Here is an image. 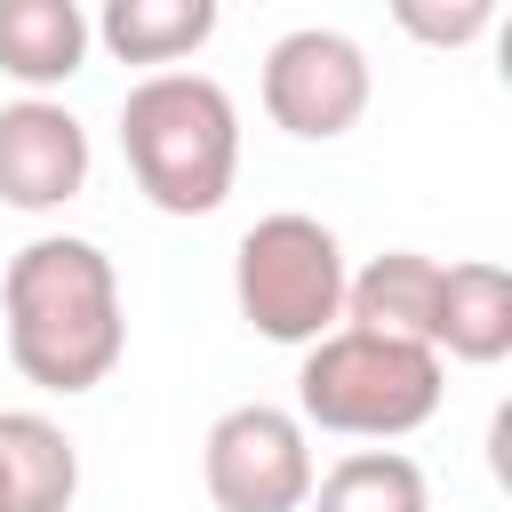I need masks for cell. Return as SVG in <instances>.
I'll return each instance as SVG.
<instances>
[{"label": "cell", "mask_w": 512, "mask_h": 512, "mask_svg": "<svg viewBox=\"0 0 512 512\" xmlns=\"http://www.w3.org/2000/svg\"><path fill=\"white\" fill-rule=\"evenodd\" d=\"M0 328L8 360L24 384L80 400L96 392L120 352H128V312H120V272L96 240L80 232H40L0 264Z\"/></svg>", "instance_id": "obj_1"}, {"label": "cell", "mask_w": 512, "mask_h": 512, "mask_svg": "<svg viewBox=\"0 0 512 512\" xmlns=\"http://www.w3.org/2000/svg\"><path fill=\"white\" fill-rule=\"evenodd\" d=\"M120 160L160 216H216L240 176V112L208 72H144L120 96Z\"/></svg>", "instance_id": "obj_2"}, {"label": "cell", "mask_w": 512, "mask_h": 512, "mask_svg": "<svg viewBox=\"0 0 512 512\" xmlns=\"http://www.w3.org/2000/svg\"><path fill=\"white\" fill-rule=\"evenodd\" d=\"M448 368L424 344L400 336H368V328H328L320 344H304L296 368V424L312 432H344V440H408L440 416Z\"/></svg>", "instance_id": "obj_3"}, {"label": "cell", "mask_w": 512, "mask_h": 512, "mask_svg": "<svg viewBox=\"0 0 512 512\" xmlns=\"http://www.w3.org/2000/svg\"><path fill=\"white\" fill-rule=\"evenodd\" d=\"M344 240L304 216V208H272L240 232L232 248V304L264 344H320L328 328H344Z\"/></svg>", "instance_id": "obj_4"}, {"label": "cell", "mask_w": 512, "mask_h": 512, "mask_svg": "<svg viewBox=\"0 0 512 512\" xmlns=\"http://www.w3.org/2000/svg\"><path fill=\"white\" fill-rule=\"evenodd\" d=\"M200 480L216 512H304L312 496V432L296 424V408L272 400H240L208 424L200 440Z\"/></svg>", "instance_id": "obj_5"}, {"label": "cell", "mask_w": 512, "mask_h": 512, "mask_svg": "<svg viewBox=\"0 0 512 512\" xmlns=\"http://www.w3.org/2000/svg\"><path fill=\"white\" fill-rule=\"evenodd\" d=\"M368 88H376L368 48L352 32H336V24H296V32H280L264 48V112L296 144L352 136L360 112H368Z\"/></svg>", "instance_id": "obj_6"}, {"label": "cell", "mask_w": 512, "mask_h": 512, "mask_svg": "<svg viewBox=\"0 0 512 512\" xmlns=\"http://www.w3.org/2000/svg\"><path fill=\"white\" fill-rule=\"evenodd\" d=\"M88 128L56 104V96H16L0 104V208H24V216H48L64 200L88 192Z\"/></svg>", "instance_id": "obj_7"}, {"label": "cell", "mask_w": 512, "mask_h": 512, "mask_svg": "<svg viewBox=\"0 0 512 512\" xmlns=\"http://www.w3.org/2000/svg\"><path fill=\"white\" fill-rule=\"evenodd\" d=\"M432 312H440V256H424V248H384L344 280V328L432 352Z\"/></svg>", "instance_id": "obj_8"}, {"label": "cell", "mask_w": 512, "mask_h": 512, "mask_svg": "<svg viewBox=\"0 0 512 512\" xmlns=\"http://www.w3.org/2000/svg\"><path fill=\"white\" fill-rule=\"evenodd\" d=\"M432 352L464 368H496L512 352V272L488 256L440 264V312H432Z\"/></svg>", "instance_id": "obj_9"}, {"label": "cell", "mask_w": 512, "mask_h": 512, "mask_svg": "<svg viewBox=\"0 0 512 512\" xmlns=\"http://www.w3.org/2000/svg\"><path fill=\"white\" fill-rule=\"evenodd\" d=\"M0 496L8 512H72L80 496V448L40 408H0Z\"/></svg>", "instance_id": "obj_10"}, {"label": "cell", "mask_w": 512, "mask_h": 512, "mask_svg": "<svg viewBox=\"0 0 512 512\" xmlns=\"http://www.w3.org/2000/svg\"><path fill=\"white\" fill-rule=\"evenodd\" d=\"M88 64V16L80 0H0V72L16 88H64Z\"/></svg>", "instance_id": "obj_11"}, {"label": "cell", "mask_w": 512, "mask_h": 512, "mask_svg": "<svg viewBox=\"0 0 512 512\" xmlns=\"http://www.w3.org/2000/svg\"><path fill=\"white\" fill-rule=\"evenodd\" d=\"M88 40H104L120 64L176 72L192 48L216 40V0H104V16L88 24Z\"/></svg>", "instance_id": "obj_12"}, {"label": "cell", "mask_w": 512, "mask_h": 512, "mask_svg": "<svg viewBox=\"0 0 512 512\" xmlns=\"http://www.w3.org/2000/svg\"><path fill=\"white\" fill-rule=\"evenodd\" d=\"M312 512H432V488H424V464L400 456V448H352L336 456L312 496Z\"/></svg>", "instance_id": "obj_13"}, {"label": "cell", "mask_w": 512, "mask_h": 512, "mask_svg": "<svg viewBox=\"0 0 512 512\" xmlns=\"http://www.w3.org/2000/svg\"><path fill=\"white\" fill-rule=\"evenodd\" d=\"M496 24V0H456V8H424V0H400V32L432 40V48H464Z\"/></svg>", "instance_id": "obj_14"}, {"label": "cell", "mask_w": 512, "mask_h": 512, "mask_svg": "<svg viewBox=\"0 0 512 512\" xmlns=\"http://www.w3.org/2000/svg\"><path fill=\"white\" fill-rule=\"evenodd\" d=\"M0 512H8V496H0Z\"/></svg>", "instance_id": "obj_15"}]
</instances>
